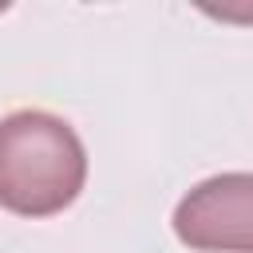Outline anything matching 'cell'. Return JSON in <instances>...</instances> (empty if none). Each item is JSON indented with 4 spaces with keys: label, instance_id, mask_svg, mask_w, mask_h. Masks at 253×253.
Listing matches in <instances>:
<instances>
[{
    "label": "cell",
    "instance_id": "1",
    "mask_svg": "<svg viewBox=\"0 0 253 253\" xmlns=\"http://www.w3.org/2000/svg\"><path fill=\"white\" fill-rule=\"evenodd\" d=\"M87 182V150L75 126L51 111L0 119V206L20 217L63 213Z\"/></svg>",
    "mask_w": 253,
    "mask_h": 253
},
{
    "label": "cell",
    "instance_id": "2",
    "mask_svg": "<svg viewBox=\"0 0 253 253\" xmlns=\"http://www.w3.org/2000/svg\"><path fill=\"white\" fill-rule=\"evenodd\" d=\"M174 233L198 253H253V174L198 182L174 210Z\"/></svg>",
    "mask_w": 253,
    "mask_h": 253
}]
</instances>
